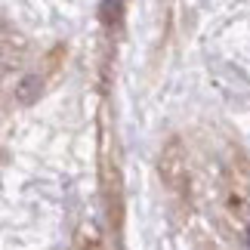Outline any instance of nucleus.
<instances>
[{
	"mask_svg": "<svg viewBox=\"0 0 250 250\" xmlns=\"http://www.w3.org/2000/svg\"><path fill=\"white\" fill-rule=\"evenodd\" d=\"M223 216L241 235H250V164L232 158L223 170Z\"/></svg>",
	"mask_w": 250,
	"mask_h": 250,
	"instance_id": "f257e3e1",
	"label": "nucleus"
},
{
	"mask_svg": "<svg viewBox=\"0 0 250 250\" xmlns=\"http://www.w3.org/2000/svg\"><path fill=\"white\" fill-rule=\"evenodd\" d=\"M158 176L161 186L167 188V195L176 201L179 207H191V164L186 142L179 136L167 139V146L158 155Z\"/></svg>",
	"mask_w": 250,
	"mask_h": 250,
	"instance_id": "f03ea898",
	"label": "nucleus"
},
{
	"mask_svg": "<svg viewBox=\"0 0 250 250\" xmlns=\"http://www.w3.org/2000/svg\"><path fill=\"white\" fill-rule=\"evenodd\" d=\"M22 53H25V41H22V37L9 34V31H0V68H13Z\"/></svg>",
	"mask_w": 250,
	"mask_h": 250,
	"instance_id": "7ed1b4c3",
	"label": "nucleus"
},
{
	"mask_svg": "<svg viewBox=\"0 0 250 250\" xmlns=\"http://www.w3.org/2000/svg\"><path fill=\"white\" fill-rule=\"evenodd\" d=\"M81 250H102V238L96 232V226H86L81 232Z\"/></svg>",
	"mask_w": 250,
	"mask_h": 250,
	"instance_id": "20e7f679",
	"label": "nucleus"
}]
</instances>
